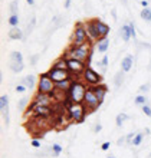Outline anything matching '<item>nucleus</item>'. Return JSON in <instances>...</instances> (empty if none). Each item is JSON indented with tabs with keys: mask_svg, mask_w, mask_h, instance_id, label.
<instances>
[{
	"mask_svg": "<svg viewBox=\"0 0 151 158\" xmlns=\"http://www.w3.org/2000/svg\"><path fill=\"white\" fill-rule=\"evenodd\" d=\"M29 111H32V112L35 114V117L43 118V119L52 118L55 115L53 106H33V105H30Z\"/></svg>",
	"mask_w": 151,
	"mask_h": 158,
	"instance_id": "obj_9",
	"label": "nucleus"
},
{
	"mask_svg": "<svg viewBox=\"0 0 151 158\" xmlns=\"http://www.w3.org/2000/svg\"><path fill=\"white\" fill-rule=\"evenodd\" d=\"M17 4H19V2H17V0H13L12 3H10V16L17 15Z\"/></svg>",
	"mask_w": 151,
	"mask_h": 158,
	"instance_id": "obj_30",
	"label": "nucleus"
},
{
	"mask_svg": "<svg viewBox=\"0 0 151 158\" xmlns=\"http://www.w3.org/2000/svg\"><path fill=\"white\" fill-rule=\"evenodd\" d=\"M134 138H135V134H134V132H131V134H128V135H127L125 141L128 142V144H130V142H132V141H134Z\"/></svg>",
	"mask_w": 151,
	"mask_h": 158,
	"instance_id": "obj_36",
	"label": "nucleus"
},
{
	"mask_svg": "<svg viewBox=\"0 0 151 158\" xmlns=\"http://www.w3.org/2000/svg\"><path fill=\"white\" fill-rule=\"evenodd\" d=\"M109 145H111V142H104L102 145H101V150H104V151H107L109 148Z\"/></svg>",
	"mask_w": 151,
	"mask_h": 158,
	"instance_id": "obj_39",
	"label": "nucleus"
},
{
	"mask_svg": "<svg viewBox=\"0 0 151 158\" xmlns=\"http://www.w3.org/2000/svg\"><path fill=\"white\" fill-rule=\"evenodd\" d=\"M101 66H102L104 71H107V66H108V56H107V55H105L104 58H102V60H101Z\"/></svg>",
	"mask_w": 151,
	"mask_h": 158,
	"instance_id": "obj_33",
	"label": "nucleus"
},
{
	"mask_svg": "<svg viewBox=\"0 0 151 158\" xmlns=\"http://www.w3.org/2000/svg\"><path fill=\"white\" fill-rule=\"evenodd\" d=\"M0 111H2V117L4 121V127L7 128L10 124V112H9V96L2 95L0 98Z\"/></svg>",
	"mask_w": 151,
	"mask_h": 158,
	"instance_id": "obj_12",
	"label": "nucleus"
},
{
	"mask_svg": "<svg viewBox=\"0 0 151 158\" xmlns=\"http://www.w3.org/2000/svg\"><path fill=\"white\" fill-rule=\"evenodd\" d=\"M35 79H36V78H35L33 75H27L26 78L22 79L20 83H22V85H25L27 89H33V88H35Z\"/></svg>",
	"mask_w": 151,
	"mask_h": 158,
	"instance_id": "obj_18",
	"label": "nucleus"
},
{
	"mask_svg": "<svg viewBox=\"0 0 151 158\" xmlns=\"http://www.w3.org/2000/svg\"><path fill=\"white\" fill-rule=\"evenodd\" d=\"M141 17H143L144 20H147V22H151V9L145 7L141 10Z\"/></svg>",
	"mask_w": 151,
	"mask_h": 158,
	"instance_id": "obj_24",
	"label": "nucleus"
},
{
	"mask_svg": "<svg viewBox=\"0 0 151 158\" xmlns=\"http://www.w3.org/2000/svg\"><path fill=\"white\" fill-rule=\"evenodd\" d=\"M85 29H86V33H88L89 40H95V42H99L101 40V36H99V33H98L95 20L86 22V23H85Z\"/></svg>",
	"mask_w": 151,
	"mask_h": 158,
	"instance_id": "obj_14",
	"label": "nucleus"
},
{
	"mask_svg": "<svg viewBox=\"0 0 151 158\" xmlns=\"http://www.w3.org/2000/svg\"><path fill=\"white\" fill-rule=\"evenodd\" d=\"M69 4H71V0H66V2H65V7H69Z\"/></svg>",
	"mask_w": 151,
	"mask_h": 158,
	"instance_id": "obj_43",
	"label": "nucleus"
},
{
	"mask_svg": "<svg viewBox=\"0 0 151 158\" xmlns=\"http://www.w3.org/2000/svg\"><path fill=\"white\" fill-rule=\"evenodd\" d=\"M128 119V115L127 114H120V115H117V127H121L122 124H124V121Z\"/></svg>",
	"mask_w": 151,
	"mask_h": 158,
	"instance_id": "obj_27",
	"label": "nucleus"
},
{
	"mask_svg": "<svg viewBox=\"0 0 151 158\" xmlns=\"http://www.w3.org/2000/svg\"><path fill=\"white\" fill-rule=\"evenodd\" d=\"M61 152H62V147L59 145V144H53V145H52V155H53V157H58Z\"/></svg>",
	"mask_w": 151,
	"mask_h": 158,
	"instance_id": "obj_28",
	"label": "nucleus"
},
{
	"mask_svg": "<svg viewBox=\"0 0 151 158\" xmlns=\"http://www.w3.org/2000/svg\"><path fill=\"white\" fill-rule=\"evenodd\" d=\"M53 104V95H48V94H36L33 101V106H52Z\"/></svg>",
	"mask_w": 151,
	"mask_h": 158,
	"instance_id": "obj_13",
	"label": "nucleus"
},
{
	"mask_svg": "<svg viewBox=\"0 0 151 158\" xmlns=\"http://www.w3.org/2000/svg\"><path fill=\"white\" fill-rule=\"evenodd\" d=\"M52 68H56V69H62V71H68V60L65 58H59L56 62L53 63V66Z\"/></svg>",
	"mask_w": 151,
	"mask_h": 158,
	"instance_id": "obj_21",
	"label": "nucleus"
},
{
	"mask_svg": "<svg viewBox=\"0 0 151 158\" xmlns=\"http://www.w3.org/2000/svg\"><path fill=\"white\" fill-rule=\"evenodd\" d=\"M32 145H33L35 148H39V147H40V142H39L38 139H32Z\"/></svg>",
	"mask_w": 151,
	"mask_h": 158,
	"instance_id": "obj_40",
	"label": "nucleus"
},
{
	"mask_svg": "<svg viewBox=\"0 0 151 158\" xmlns=\"http://www.w3.org/2000/svg\"><path fill=\"white\" fill-rule=\"evenodd\" d=\"M125 81V72L124 71H120L115 73V76H114V83H115V86L120 88L122 85V82Z\"/></svg>",
	"mask_w": 151,
	"mask_h": 158,
	"instance_id": "obj_19",
	"label": "nucleus"
},
{
	"mask_svg": "<svg viewBox=\"0 0 151 158\" xmlns=\"http://www.w3.org/2000/svg\"><path fill=\"white\" fill-rule=\"evenodd\" d=\"M82 78H84V82L86 83V85H89V86H97V85H101V81H102V78H101L99 73L95 72L92 68H89V66L85 69Z\"/></svg>",
	"mask_w": 151,
	"mask_h": 158,
	"instance_id": "obj_8",
	"label": "nucleus"
},
{
	"mask_svg": "<svg viewBox=\"0 0 151 158\" xmlns=\"http://www.w3.org/2000/svg\"><path fill=\"white\" fill-rule=\"evenodd\" d=\"M86 89L88 88L85 86L82 82L79 81H72L71 86L68 89V99L69 102H75V104H82L85 98V94H86Z\"/></svg>",
	"mask_w": 151,
	"mask_h": 158,
	"instance_id": "obj_2",
	"label": "nucleus"
},
{
	"mask_svg": "<svg viewBox=\"0 0 151 158\" xmlns=\"http://www.w3.org/2000/svg\"><path fill=\"white\" fill-rule=\"evenodd\" d=\"M68 60V71L71 73V76H79L81 73L84 75L85 69L88 68V65L85 62H81V60H76V59H66Z\"/></svg>",
	"mask_w": 151,
	"mask_h": 158,
	"instance_id": "obj_7",
	"label": "nucleus"
},
{
	"mask_svg": "<svg viewBox=\"0 0 151 158\" xmlns=\"http://www.w3.org/2000/svg\"><path fill=\"white\" fill-rule=\"evenodd\" d=\"M26 89H27V88H26L25 85H22V83H19V85L16 86V92H20V94H23Z\"/></svg>",
	"mask_w": 151,
	"mask_h": 158,
	"instance_id": "obj_35",
	"label": "nucleus"
},
{
	"mask_svg": "<svg viewBox=\"0 0 151 158\" xmlns=\"http://www.w3.org/2000/svg\"><path fill=\"white\" fill-rule=\"evenodd\" d=\"M17 23H19V17H17V15H13V16L9 17V25L12 26V27H16Z\"/></svg>",
	"mask_w": 151,
	"mask_h": 158,
	"instance_id": "obj_31",
	"label": "nucleus"
},
{
	"mask_svg": "<svg viewBox=\"0 0 151 158\" xmlns=\"http://www.w3.org/2000/svg\"><path fill=\"white\" fill-rule=\"evenodd\" d=\"M56 91V83L49 78L48 73H42L39 76L38 83V92L39 94H48V95H53Z\"/></svg>",
	"mask_w": 151,
	"mask_h": 158,
	"instance_id": "obj_4",
	"label": "nucleus"
},
{
	"mask_svg": "<svg viewBox=\"0 0 151 158\" xmlns=\"http://www.w3.org/2000/svg\"><path fill=\"white\" fill-rule=\"evenodd\" d=\"M48 75H49V78L52 79L55 83H59V82H63V81L71 79L69 71H62V69H56V68H52V69L48 72Z\"/></svg>",
	"mask_w": 151,
	"mask_h": 158,
	"instance_id": "obj_11",
	"label": "nucleus"
},
{
	"mask_svg": "<svg viewBox=\"0 0 151 158\" xmlns=\"http://www.w3.org/2000/svg\"><path fill=\"white\" fill-rule=\"evenodd\" d=\"M23 56H22L20 52H12L10 55V69H12L15 73H19V72L23 71Z\"/></svg>",
	"mask_w": 151,
	"mask_h": 158,
	"instance_id": "obj_10",
	"label": "nucleus"
},
{
	"mask_svg": "<svg viewBox=\"0 0 151 158\" xmlns=\"http://www.w3.org/2000/svg\"><path fill=\"white\" fill-rule=\"evenodd\" d=\"M148 89H150V83H144L140 86V92H147Z\"/></svg>",
	"mask_w": 151,
	"mask_h": 158,
	"instance_id": "obj_37",
	"label": "nucleus"
},
{
	"mask_svg": "<svg viewBox=\"0 0 151 158\" xmlns=\"http://www.w3.org/2000/svg\"><path fill=\"white\" fill-rule=\"evenodd\" d=\"M86 42H89L88 33H86V29H85V23L82 22H78L75 25V29H73V39H72V46H81L85 45Z\"/></svg>",
	"mask_w": 151,
	"mask_h": 158,
	"instance_id": "obj_5",
	"label": "nucleus"
},
{
	"mask_svg": "<svg viewBox=\"0 0 151 158\" xmlns=\"http://www.w3.org/2000/svg\"><path fill=\"white\" fill-rule=\"evenodd\" d=\"M145 98H144L143 95H137L135 96V99H134V102H135V105H145Z\"/></svg>",
	"mask_w": 151,
	"mask_h": 158,
	"instance_id": "obj_32",
	"label": "nucleus"
},
{
	"mask_svg": "<svg viewBox=\"0 0 151 158\" xmlns=\"http://www.w3.org/2000/svg\"><path fill=\"white\" fill-rule=\"evenodd\" d=\"M27 104H29V99H27V98H22V99L19 101V104H17L19 111H25L26 106H27Z\"/></svg>",
	"mask_w": 151,
	"mask_h": 158,
	"instance_id": "obj_26",
	"label": "nucleus"
},
{
	"mask_svg": "<svg viewBox=\"0 0 151 158\" xmlns=\"http://www.w3.org/2000/svg\"><path fill=\"white\" fill-rule=\"evenodd\" d=\"M101 129H102V125H101V124H97V127H95V132H99Z\"/></svg>",
	"mask_w": 151,
	"mask_h": 158,
	"instance_id": "obj_42",
	"label": "nucleus"
},
{
	"mask_svg": "<svg viewBox=\"0 0 151 158\" xmlns=\"http://www.w3.org/2000/svg\"><path fill=\"white\" fill-rule=\"evenodd\" d=\"M26 2H27V4H30V6L35 3V0H26Z\"/></svg>",
	"mask_w": 151,
	"mask_h": 158,
	"instance_id": "obj_44",
	"label": "nucleus"
},
{
	"mask_svg": "<svg viewBox=\"0 0 151 158\" xmlns=\"http://www.w3.org/2000/svg\"><path fill=\"white\" fill-rule=\"evenodd\" d=\"M95 25H97L101 40H102V39H107V36H108V33H109V26L107 25V23H104V22H101L99 19H95Z\"/></svg>",
	"mask_w": 151,
	"mask_h": 158,
	"instance_id": "obj_15",
	"label": "nucleus"
},
{
	"mask_svg": "<svg viewBox=\"0 0 151 158\" xmlns=\"http://www.w3.org/2000/svg\"><path fill=\"white\" fill-rule=\"evenodd\" d=\"M107 158H115V157H107Z\"/></svg>",
	"mask_w": 151,
	"mask_h": 158,
	"instance_id": "obj_46",
	"label": "nucleus"
},
{
	"mask_svg": "<svg viewBox=\"0 0 151 158\" xmlns=\"http://www.w3.org/2000/svg\"><path fill=\"white\" fill-rule=\"evenodd\" d=\"M121 36L124 39V42H128L131 38H132V35H131V27L130 25H124L121 27Z\"/></svg>",
	"mask_w": 151,
	"mask_h": 158,
	"instance_id": "obj_20",
	"label": "nucleus"
},
{
	"mask_svg": "<svg viewBox=\"0 0 151 158\" xmlns=\"http://www.w3.org/2000/svg\"><path fill=\"white\" fill-rule=\"evenodd\" d=\"M66 114H68L69 121L78 124V122H82V121L85 119L88 111H86V108L84 106V104H75V102H69V101H68Z\"/></svg>",
	"mask_w": 151,
	"mask_h": 158,
	"instance_id": "obj_3",
	"label": "nucleus"
},
{
	"mask_svg": "<svg viewBox=\"0 0 151 158\" xmlns=\"http://www.w3.org/2000/svg\"><path fill=\"white\" fill-rule=\"evenodd\" d=\"M39 60V55H33L32 56V59H30V65H36Z\"/></svg>",
	"mask_w": 151,
	"mask_h": 158,
	"instance_id": "obj_38",
	"label": "nucleus"
},
{
	"mask_svg": "<svg viewBox=\"0 0 151 158\" xmlns=\"http://www.w3.org/2000/svg\"><path fill=\"white\" fill-rule=\"evenodd\" d=\"M109 48V40L108 39H102V40L98 42V50H99L101 53H105Z\"/></svg>",
	"mask_w": 151,
	"mask_h": 158,
	"instance_id": "obj_22",
	"label": "nucleus"
},
{
	"mask_svg": "<svg viewBox=\"0 0 151 158\" xmlns=\"http://www.w3.org/2000/svg\"><path fill=\"white\" fill-rule=\"evenodd\" d=\"M82 104H84V106L86 108L88 114L94 112V111L101 105L99 99H98L97 95L94 94L92 88H88V89H86V94H85V98H84V102H82Z\"/></svg>",
	"mask_w": 151,
	"mask_h": 158,
	"instance_id": "obj_6",
	"label": "nucleus"
},
{
	"mask_svg": "<svg viewBox=\"0 0 151 158\" xmlns=\"http://www.w3.org/2000/svg\"><path fill=\"white\" fill-rule=\"evenodd\" d=\"M132 60H134V58H132V55H128V56H125V58L122 59L121 62V71L124 72H128L132 68Z\"/></svg>",
	"mask_w": 151,
	"mask_h": 158,
	"instance_id": "obj_17",
	"label": "nucleus"
},
{
	"mask_svg": "<svg viewBox=\"0 0 151 158\" xmlns=\"http://www.w3.org/2000/svg\"><path fill=\"white\" fill-rule=\"evenodd\" d=\"M143 112L147 115V117L151 118V106H148V105H143Z\"/></svg>",
	"mask_w": 151,
	"mask_h": 158,
	"instance_id": "obj_34",
	"label": "nucleus"
},
{
	"mask_svg": "<svg viewBox=\"0 0 151 158\" xmlns=\"http://www.w3.org/2000/svg\"><path fill=\"white\" fill-rule=\"evenodd\" d=\"M141 4H143V6H144V7H147V2H145V0H143V2H141Z\"/></svg>",
	"mask_w": 151,
	"mask_h": 158,
	"instance_id": "obj_45",
	"label": "nucleus"
},
{
	"mask_svg": "<svg viewBox=\"0 0 151 158\" xmlns=\"http://www.w3.org/2000/svg\"><path fill=\"white\" fill-rule=\"evenodd\" d=\"M91 88H92L94 94L97 95V98L99 99V102L102 104V102H104L105 95H107V92H108V88H107V85H97V86H91Z\"/></svg>",
	"mask_w": 151,
	"mask_h": 158,
	"instance_id": "obj_16",
	"label": "nucleus"
},
{
	"mask_svg": "<svg viewBox=\"0 0 151 158\" xmlns=\"http://www.w3.org/2000/svg\"><path fill=\"white\" fill-rule=\"evenodd\" d=\"M143 139H144V135L141 132H138V134H135V138H134V141H132V144H134L135 147H138L141 142H143Z\"/></svg>",
	"mask_w": 151,
	"mask_h": 158,
	"instance_id": "obj_29",
	"label": "nucleus"
},
{
	"mask_svg": "<svg viewBox=\"0 0 151 158\" xmlns=\"http://www.w3.org/2000/svg\"><path fill=\"white\" fill-rule=\"evenodd\" d=\"M130 27H131V35H132V38H135V29H134V25H132V23H130Z\"/></svg>",
	"mask_w": 151,
	"mask_h": 158,
	"instance_id": "obj_41",
	"label": "nucleus"
},
{
	"mask_svg": "<svg viewBox=\"0 0 151 158\" xmlns=\"http://www.w3.org/2000/svg\"><path fill=\"white\" fill-rule=\"evenodd\" d=\"M9 38L10 39H22L23 38V33H22L20 29H17V27H12V30L9 32Z\"/></svg>",
	"mask_w": 151,
	"mask_h": 158,
	"instance_id": "obj_23",
	"label": "nucleus"
},
{
	"mask_svg": "<svg viewBox=\"0 0 151 158\" xmlns=\"http://www.w3.org/2000/svg\"><path fill=\"white\" fill-rule=\"evenodd\" d=\"M35 25H36V19L35 17H32V20H30V23L27 25V27H26V32H25V38L26 36H29L30 35V32L33 30V27H35Z\"/></svg>",
	"mask_w": 151,
	"mask_h": 158,
	"instance_id": "obj_25",
	"label": "nucleus"
},
{
	"mask_svg": "<svg viewBox=\"0 0 151 158\" xmlns=\"http://www.w3.org/2000/svg\"><path fill=\"white\" fill-rule=\"evenodd\" d=\"M65 59H76L81 62H85L86 65H89L91 58H92V46H91V40L86 42L85 45L81 46H69L62 55Z\"/></svg>",
	"mask_w": 151,
	"mask_h": 158,
	"instance_id": "obj_1",
	"label": "nucleus"
}]
</instances>
